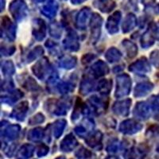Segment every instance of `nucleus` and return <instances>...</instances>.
<instances>
[{"instance_id": "obj_1", "label": "nucleus", "mask_w": 159, "mask_h": 159, "mask_svg": "<svg viewBox=\"0 0 159 159\" xmlns=\"http://www.w3.org/2000/svg\"><path fill=\"white\" fill-rule=\"evenodd\" d=\"M111 159H116V158H111Z\"/></svg>"}]
</instances>
